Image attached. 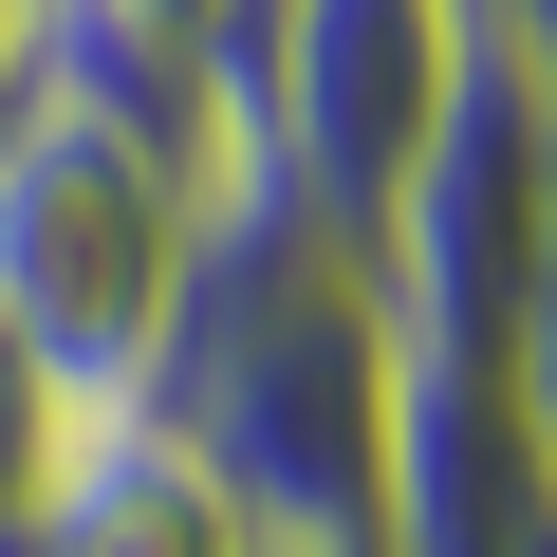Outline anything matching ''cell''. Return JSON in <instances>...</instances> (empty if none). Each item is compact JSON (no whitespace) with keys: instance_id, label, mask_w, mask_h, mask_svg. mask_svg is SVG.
<instances>
[{"instance_id":"2","label":"cell","mask_w":557,"mask_h":557,"mask_svg":"<svg viewBox=\"0 0 557 557\" xmlns=\"http://www.w3.org/2000/svg\"><path fill=\"white\" fill-rule=\"evenodd\" d=\"M205 242H223L205 168L112 149V131H75V112H0V354L57 391V428L149 409Z\"/></svg>"},{"instance_id":"1","label":"cell","mask_w":557,"mask_h":557,"mask_svg":"<svg viewBox=\"0 0 557 557\" xmlns=\"http://www.w3.org/2000/svg\"><path fill=\"white\" fill-rule=\"evenodd\" d=\"M149 428L242 502L260 557L372 539L391 520V298H372V260L298 205H223L186 335L149 372Z\"/></svg>"},{"instance_id":"9","label":"cell","mask_w":557,"mask_h":557,"mask_svg":"<svg viewBox=\"0 0 557 557\" xmlns=\"http://www.w3.org/2000/svg\"><path fill=\"white\" fill-rule=\"evenodd\" d=\"M298 557H391V539H298Z\"/></svg>"},{"instance_id":"5","label":"cell","mask_w":557,"mask_h":557,"mask_svg":"<svg viewBox=\"0 0 557 557\" xmlns=\"http://www.w3.org/2000/svg\"><path fill=\"white\" fill-rule=\"evenodd\" d=\"M20 520H38V557H260V539H242V502H223L149 409L75 428V446H57V483H38Z\"/></svg>"},{"instance_id":"10","label":"cell","mask_w":557,"mask_h":557,"mask_svg":"<svg viewBox=\"0 0 557 557\" xmlns=\"http://www.w3.org/2000/svg\"><path fill=\"white\" fill-rule=\"evenodd\" d=\"M502 20H539V38H557V0H502Z\"/></svg>"},{"instance_id":"6","label":"cell","mask_w":557,"mask_h":557,"mask_svg":"<svg viewBox=\"0 0 557 557\" xmlns=\"http://www.w3.org/2000/svg\"><path fill=\"white\" fill-rule=\"evenodd\" d=\"M520 391H539V428H557V186H539V278H520Z\"/></svg>"},{"instance_id":"7","label":"cell","mask_w":557,"mask_h":557,"mask_svg":"<svg viewBox=\"0 0 557 557\" xmlns=\"http://www.w3.org/2000/svg\"><path fill=\"white\" fill-rule=\"evenodd\" d=\"M131 20H186V38H242L260 0H131Z\"/></svg>"},{"instance_id":"4","label":"cell","mask_w":557,"mask_h":557,"mask_svg":"<svg viewBox=\"0 0 557 557\" xmlns=\"http://www.w3.org/2000/svg\"><path fill=\"white\" fill-rule=\"evenodd\" d=\"M483 20L502 0H260L242 20V57H260V186L372 260V223H391L428 112L465 94Z\"/></svg>"},{"instance_id":"3","label":"cell","mask_w":557,"mask_h":557,"mask_svg":"<svg viewBox=\"0 0 557 557\" xmlns=\"http://www.w3.org/2000/svg\"><path fill=\"white\" fill-rule=\"evenodd\" d=\"M539 186H557V38L483 20L465 94L428 112L391 223H372V298L409 354H520V278H539Z\"/></svg>"},{"instance_id":"8","label":"cell","mask_w":557,"mask_h":557,"mask_svg":"<svg viewBox=\"0 0 557 557\" xmlns=\"http://www.w3.org/2000/svg\"><path fill=\"white\" fill-rule=\"evenodd\" d=\"M0 112H20V0H0Z\"/></svg>"}]
</instances>
